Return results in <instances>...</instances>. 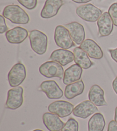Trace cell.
I'll list each match as a JSON object with an SVG mask.
<instances>
[{
  "label": "cell",
  "instance_id": "30bf717a",
  "mask_svg": "<svg viewBox=\"0 0 117 131\" xmlns=\"http://www.w3.org/2000/svg\"><path fill=\"white\" fill-rule=\"evenodd\" d=\"M40 89L49 99H60L64 95V92L55 81H45L42 82Z\"/></svg>",
  "mask_w": 117,
  "mask_h": 131
},
{
  "label": "cell",
  "instance_id": "7a4b0ae2",
  "mask_svg": "<svg viewBox=\"0 0 117 131\" xmlns=\"http://www.w3.org/2000/svg\"><path fill=\"white\" fill-rule=\"evenodd\" d=\"M29 41L32 50L39 55H42L48 48V36L39 30L34 29L30 32Z\"/></svg>",
  "mask_w": 117,
  "mask_h": 131
},
{
  "label": "cell",
  "instance_id": "f546056e",
  "mask_svg": "<svg viewBox=\"0 0 117 131\" xmlns=\"http://www.w3.org/2000/svg\"><path fill=\"white\" fill-rule=\"evenodd\" d=\"M72 1L77 4H85L92 1V0H72Z\"/></svg>",
  "mask_w": 117,
  "mask_h": 131
},
{
  "label": "cell",
  "instance_id": "f1b7e54d",
  "mask_svg": "<svg viewBox=\"0 0 117 131\" xmlns=\"http://www.w3.org/2000/svg\"><path fill=\"white\" fill-rule=\"evenodd\" d=\"M112 86H113V90L116 94H117V76L116 78L114 79V80L113 82V83H112Z\"/></svg>",
  "mask_w": 117,
  "mask_h": 131
},
{
  "label": "cell",
  "instance_id": "484cf974",
  "mask_svg": "<svg viewBox=\"0 0 117 131\" xmlns=\"http://www.w3.org/2000/svg\"><path fill=\"white\" fill-rule=\"evenodd\" d=\"M8 30V27L6 25L5 17L2 15H0V34L6 32Z\"/></svg>",
  "mask_w": 117,
  "mask_h": 131
},
{
  "label": "cell",
  "instance_id": "1f68e13d",
  "mask_svg": "<svg viewBox=\"0 0 117 131\" xmlns=\"http://www.w3.org/2000/svg\"><path fill=\"white\" fill-rule=\"evenodd\" d=\"M33 131H43V130H41V129H35V130H33Z\"/></svg>",
  "mask_w": 117,
  "mask_h": 131
},
{
  "label": "cell",
  "instance_id": "3957f363",
  "mask_svg": "<svg viewBox=\"0 0 117 131\" xmlns=\"http://www.w3.org/2000/svg\"><path fill=\"white\" fill-rule=\"evenodd\" d=\"M76 14L85 21L94 23L102 15V12L92 4L82 5L76 9Z\"/></svg>",
  "mask_w": 117,
  "mask_h": 131
},
{
  "label": "cell",
  "instance_id": "277c9868",
  "mask_svg": "<svg viewBox=\"0 0 117 131\" xmlns=\"http://www.w3.org/2000/svg\"><path fill=\"white\" fill-rule=\"evenodd\" d=\"M54 41L59 47L62 49L71 48L75 46L69 30L63 25H57L54 32Z\"/></svg>",
  "mask_w": 117,
  "mask_h": 131
},
{
  "label": "cell",
  "instance_id": "5bb4252c",
  "mask_svg": "<svg viewBox=\"0 0 117 131\" xmlns=\"http://www.w3.org/2000/svg\"><path fill=\"white\" fill-rule=\"evenodd\" d=\"M49 59L57 62L62 66H65L74 60V56L71 51L61 48L54 51Z\"/></svg>",
  "mask_w": 117,
  "mask_h": 131
},
{
  "label": "cell",
  "instance_id": "9c48e42d",
  "mask_svg": "<svg viewBox=\"0 0 117 131\" xmlns=\"http://www.w3.org/2000/svg\"><path fill=\"white\" fill-rule=\"evenodd\" d=\"M99 112L97 106L90 101L86 100L77 105L72 112L73 115L77 117L86 119L94 113Z\"/></svg>",
  "mask_w": 117,
  "mask_h": 131
},
{
  "label": "cell",
  "instance_id": "4fadbf2b",
  "mask_svg": "<svg viewBox=\"0 0 117 131\" xmlns=\"http://www.w3.org/2000/svg\"><path fill=\"white\" fill-rule=\"evenodd\" d=\"M69 30L72 40L77 45H81L85 40V31L82 25L78 22H71L65 24Z\"/></svg>",
  "mask_w": 117,
  "mask_h": 131
},
{
  "label": "cell",
  "instance_id": "ffe728a7",
  "mask_svg": "<svg viewBox=\"0 0 117 131\" xmlns=\"http://www.w3.org/2000/svg\"><path fill=\"white\" fill-rule=\"evenodd\" d=\"M73 53L74 56V62L82 69L87 70L93 65V63L89 59L87 53L81 48L80 47L75 48L73 51Z\"/></svg>",
  "mask_w": 117,
  "mask_h": 131
},
{
  "label": "cell",
  "instance_id": "e0dca14e",
  "mask_svg": "<svg viewBox=\"0 0 117 131\" xmlns=\"http://www.w3.org/2000/svg\"><path fill=\"white\" fill-rule=\"evenodd\" d=\"M42 120L44 125L49 131H61L65 125L60 117L50 112L44 113Z\"/></svg>",
  "mask_w": 117,
  "mask_h": 131
},
{
  "label": "cell",
  "instance_id": "d4e9b609",
  "mask_svg": "<svg viewBox=\"0 0 117 131\" xmlns=\"http://www.w3.org/2000/svg\"><path fill=\"white\" fill-rule=\"evenodd\" d=\"M108 13L111 18L114 25L117 27V2L111 4L109 9Z\"/></svg>",
  "mask_w": 117,
  "mask_h": 131
},
{
  "label": "cell",
  "instance_id": "4dcf8cb0",
  "mask_svg": "<svg viewBox=\"0 0 117 131\" xmlns=\"http://www.w3.org/2000/svg\"><path fill=\"white\" fill-rule=\"evenodd\" d=\"M114 120L117 123V107L115 110V116H114Z\"/></svg>",
  "mask_w": 117,
  "mask_h": 131
},
{
  "label": "cell",
  "instance_id": "ac0fdd59",
  "mask_svg": "<svg viewBox=\"0 0 117 131\" xmlns=\"http://www.w3.org/2000/svg\"><path fill=\"white\" fill-rule=\"evenodd\" d=\"M82 73V68L77 64H72L65 71L63 83L68 85L78 81L81 78Z\"/></svg>",
  "mask_w": 117,
  "mask_h": 131
},
{
  "label": "cell",
  "instance_id": "8992f818",
  "mask_svg": "<svg viewBox=\"0 0 117 131\" xmlns=\"http://www.w3.org/2000/svg\"><path fill=\"white\" fill-rule=\"evenodd\" d=\"M40 74L46 78H59L64 77V70L62 66L54 61L46 62L40 66L39 68Z\"/></svg>",
  "mask_w": 117,
  "mask_h": 131
},
{
  "label": "cell",
  "instance_id": "ba28073f",
  "mask_svg": "<svg viewBox=\"0 0 117 131\" xmlns=\"http://www.w3.org/2000/svg\"><path fill=\"white\" fill-rule=\"evenodd\" d=\"M48 111L57 115L61 118H64L70 116L74 109V105L66 101H56L48 106Z\"/></svg>",
  "mask_w": 117,
  "mask_h": 131
},
{
  "label": "cell",
  "instance_id": "d6986e66",
  "mask_svg": "<svg viewBox=\"0 0 117 131\" xmlns=\"http://www.w3.org/2000/svg\"><path fill=\"white\" fill-rule=\"evenodd\" d=\"M89 99L96 106H107V103L104 97V91L99 86L94 85L90 89L88 93Z\"/></svg>",
  "mask_w": 117,
  "mask_h": 131
},
{
  "label": "cell",
  "instance_id": "83f0119b",
  "mask_svg": "<svg viewBox=\"0 0 117 131\" xmlns=\"http://www.w3.org/2000/svg\"><path fill=\"white\" fill-rule=\"evenodd\" d=\"M108 51L109 53H110L112 59H113L116 63H117V48L115 49H114V50L110 49V50H109Z\"/></svg>",
  "mask_w": 117,
  "mask_h": 131
},
{
  "label": "cell",
  "instance_id": "8fae6325",
  "mask_svg": "<svg viewBox=\"0 0 117 131\" xmlns=\"http://www.w3.org/2000/svg\"><path fill=\"white\" fill-rule=\"evenodd\" d=\"M64 4V2L62 0H46L41 12V17L49 19L54 17Z\"/></svg>",
  "mask_w": 117,
  "mask_h": 131
},
{
  "label": "cell",
  "instance_id": "44dd1931",
  "mask_svg": "<svg viewBox=\"0 0 117 131\" xmlns=\"http://www.w3.org/2000/svg\"><path fill=\"white\" fill-rule=\"evenodd\" d=\"M85 85L82 80L78 81L67 85L65 88L64 95L67 99L72 100L83 93Z\"/></svg>",
  "mask_w": 117,
  "mask_h": 131
},
{
  "label": "cell",
  "instance_id": "52a82bcc",
  "mask_svg": "<svg viewBox=\"0 0 117 131\" xmlns=\"http://www.w3.org/2000/svg\"><path fill=\"white\" fill-rule=\"evenodd\" d=\"M23 89L21 86L13 88L8 92L5 106L6 108L16 110L22 106L23 102Z\"/></svg>",
  "mask_w": 117,
  "mask_h": 131
},
{
  "label": "cell",
  "instance_id": "6da1fadb",
  "mask_svg": "<svg viewBox=\"0 0 117 131\" xmlns=\"http://www.w3.org/2000/svg\"><path fill=\"white\" fill-rule=\"evenodd\" d=\"M2 15L14 24H27L30 21L28 14L17 5H9L5 7Z\"/></svg>",
  "mask_w": 117,
  "mask_h": 131
},
{
  "label": "cell",
  "instance_id": "2e32d148",
  "mask_svg": "<svg viewBox=\"0 0 117 131\" xmlns=\"http://www.w3.org/2000/svg\"><path fill=\"white\" fill-rule=\"evenodd\" d=\"M97 25L100 36H108L111 34L114 29V23L107 12L102 13L98 20Z\"/></svg>",
  "mask_w": 117,
  "mask_h": 131
},
{
  "label": "cell",
  "instance_id": "7402d4cb",
  "mask_svg": "<svg viewBox=\"0 0 117 131\" xmlns=\"http://www.w3.org/2000/svg\"><path fill=\"white\" fill-rule=\"evenodd\" d=\"M106 122L104 117L100 113H96L88 121V131H103Z\"/></svg>",
  "mask_w": 117,
  "mask_h": 131
},
{
  "label": "cell",
  "instance_id": "4316f807",
  "mask_svg": "<svg viewBox=\"0 0 117 131\" xmlns=\"http://www.w3.org/2000/svg\"><path fill=\"white\" fill-rule=\"evenodd\" d=\"M107 131H117V123L115 120H111L109 123Z\"/></svg>",
  "mask_w": 117,
  "mask_h": 131
},
{
  "label": "cell",
  "instance_id": "7c38bea8",
  "mask_svg": "<svg viewBox=\"0 0 117 131\" xmlns=\"http://www.w3.org/2000/svg\"><path fill=\"white\" fill-rule=\"evenodd\" d=\"M79 47L87 53L89 57L93 59H101L104 56L102 48L92 39L85 40Z\"/></svg>",
  "mask_w": 117,
  "mask_h": 131
},
{
  "label": "cell",
  "instance_id": "9a60e30c",
  "mask_svg": "<svg viewBox=\"0 0 117 131\" xmlns=\"http://www.w3.org/2000/svg\"><path fill=\"white\" fill-rule=\"evenodd\" d=\"M28 35L29 33L26 29L21 27H16L7 31L5 36L9 43L19 44L25 40Z\"/></svg>",
  "mask_w": 117,
  "mask_h": 131
},
{
  "label": "cell",
  "instance_id": "603a6c76",
  "mask_svg": "<svg viewBox=\"0 0 117 131\" xmlns=\"http://www.w3.org/2000/svg\"><path fill=\"white\" fill-rule=\"evenodd\" d=\"M79 124L75 119L70 118L65 124V125L61 131H78Z\"/></svg>",
  "mask_w": 117,
  "mask_h": 131
},
{
  "label": "cell",
  "instance_id": "cb8c5ba5",
  "mask_svg": "<svg viewBox=\"0 0 117 131\" xmlns=\"http://www.w3.org/2000/svg\"><path fill=\"white\" fill-rule=\"evenodd\" d=\"M17 1L28 10L35 9L38 4V0H17Z\"/></svg>",
  "mask_w": 117,
  "mask_h": 131
},
{
  "label": "cell",
  "instance_id": "5b68a950",
  "mask_svg": "<svg viewBox=\"0 0 117 131\" xmlns=\"http://www.w3.org/2000/svg\"><path fill=\"white\" fill-rule=\"evenodd\" d=\"M26 77V67L21 63L14 64L9 72L8 79L11 87L16 88L19 86L25 81Z\"/></svg>",
  "mask_w": 117,
  "mask_h": 131
}]
</instances>
